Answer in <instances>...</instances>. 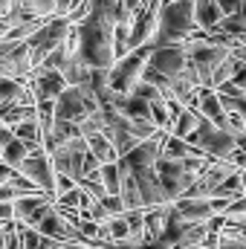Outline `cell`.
<instances>
[{
  "label": "cell",
  "instance_id": "obj_1",
  "mask_svg": "<svg viewBox=\"0 0 246 249\" xmlns=\"http://www.w3.org/2000/svg\"><path fill=\"white\" fill-rule=\"evenodd\" d=\"M113 23L99 20L93 15H87L78 26H75V38H78V50L75 58L84 61L93 70H110L116 64V41H113Z\"/></svg>",
  "mask_w": 246,
  "mask_h": 249
},
{
  "label": "cell",
  "instance_id": "obj_2",
  "mask_svg": "<svg viewBox=\"0 0 246 249\" xmlns=\"http://www.w3.org/2000/svg\"><path fill=\"white\" fill-rule=\"evenodd\" d=\"M197 20H194V3L191 0H171L162 6L159 12V26L154 35V47H174V44H185L188 38H194Z\"/></svg>",
  "mask_w": 246,
  "mask_h": 249
},
{
  "label": "cell",
  "instance_id": "obj_3",
  "mask_svg": "<svg viewBox=\"0 0 246 249\" xmlns=\"http://www.w3.org/2000/svg\"><path fill=\"white\" fill-rule=\"evenodd\" d=\"M211 160H168V157H159L157 160V177L165 188L168 200H180L188 194V188L194 186V180L200 177V171L209 165Z\"/></svg>",
  "mask_w": 246,
  "mask_h": 249
},
{
  "label": "cell",
  "instance_id": "obj_4",
  "mask_svg": "<svg viewBox=\"0 0 246 249\" xmlns=\"http://www.w3.org/2000/svg\"><path fill=\"white\" fill-rule=\"evenodd\" d=\"M154 53V44H145L139 50H130L116 58V64L107 70V81H110V90L116 96H130L133 87L142 81L145 70H148V58Z\"/></svg>",
  "mask_w": 246,
  "mask_h": 249
},
{
  "label": "cell",
  "instance_id": "obj_5",
  "mask_svg": "<svg viewBox=\"0 0 246 249\" xmlns=\"http://www.w3.org/2000/svg\"><path fill=\"white\" fill-rule=\"evenodd\" d=\"M188 145L200 148L209 160H229V154L235 151V136L217 124H211L209 119H200V124L194 127L191 136H185Z\"/></svg>",
  "mask_w": 246,
  "mask_h": 249
},
{
  "label": "cell",
  "instance_id": "obj_6",
  "mask_svg": "<svg viewBox=\"0 0 246 249\" xmlns=\"http://www.w3.org/2000/svg\"><path fill=\"white\" fill-rule=\"evenodd\" d=\"M72 29H75V26H72L67 18H50V20H47V23H44V26L26 41L29 50H32V70L44 61L53 50H58L64 41L72 35Z\"/></svg>",
  "mask_w": 246,
  "mask_h": 249
},
{
  "label": "cell",
  "instance_id": "obj_7",
  "mask_svg": "<svg viewBox=\"0 0 246 249\" xmlns=\"http://www.w3.org/2000/svg\"><path fill=\"white\" fill-rule=\"evenodd\" d=\"M87 154H90L87 139L84 136H75V139L64 142L58 148H53L50 151V160H53L55 174H67L75 183H81L84 180V160H87Z\"/></svg>",
  "mask_w": 246,
  "mask_h": 249
},
{
  "label": "cell",
  "instance_id": "obj_8",
  "mask_svg": "<svg viewBox=\"0 0 246 249\" xmlns=\"http://www.w3.org/2000/svg\"><path fill=\"white\" fill-rule=\"evenodd\" d=\"M96 110H99L96 99L90 93H84L81 87H67L61 96L55 99V119L58 122L81 124L84 119H90Z\"/></svg>",
  "mask_w": 246,
  "mask_h": 249
},
{
  "label": "cell",
  "instance_id": "obj_9",
  "mask_svg": "<svg viewBox=\"0 0 246 249\" xmlns=\"http://www.w3.org/2000/svg\"><path fill=\"white\" fill-rule=\"evenodd\" d=\"M18 171L38 188V191L55 197V168H53V160H50V154H47L44 148H35V151L20 162Z\"/></svg>",
  "mask_w": 246,
  "mask_h": 249
},
{
  "label": "cell",
  "instance_id": "obj_10",
  "mask_svg": "<svg viewBox=\"0 0 246 249\" xmlns=\"http://www.w3.org/2000/svg\"><path fill=\"white\" fill-rule=\"evenodd\" d=\"M0 67L3 75L26 81L32 75V50L26 41H0Z\"/></svg>",
  "mask_w": 246,
  "mask_h": 249
},
{
  "label": "cell",
  "instance_id": "obj_11",
  "mask_svg": "<svg viewBox=\"0 0 246 249\" xmlns=\"http://www.w3.org/2000/svg\"><path fill=\"white\" fill-rule=\"evenodd\" d=\"M148 70L159 72L162 78H177L188 70V55H185L183 44H174V47H154L151 58H148Z\"/></svg>",
  "mask_w": 246,
  "mask_h": 249
},
{
  "label": "cell",
  "instance_id": "obj_12",
  "mask_svg": "<svg viewBox=\"0 0 246 249\" xmlns=\"http://www.w3.org/2000/svg\"><path fill=\"white\" fill-rule=\"evenodd\" d=\"M55 206V197H50V194H44V191H35V194H23V197H18L15 203H12V209H15V223H23V226H38L44 217H47V212Z\"/></svg>",
  "mask_w": 246,
  "mask_h": 249
},
{
  "label": "cell",
  "instance_id": "obj_13",
  "mask_svg": "<svg viewBox=\"0 0 246 249\" xmlns=\"http://www.w3.org/2000/svg\"><path fill=\"white\" fill-rule=\"evenodd\" d=\"M133 180H136V186H139V194H142V209H151V206H165V203H171L168 200V194H165V188L159 183V177H157V168H142V171H127Z\"/></svg>",
  "mask_w": 246,
  "mask_h": 249
},
{
  "label": "cell",
  "instance_id": "obj_14",
  "mask_svg": "<svg viewBox=\"0 0 246 249\" xmlns=\"http://www.w3.org/2000/svg\"><path fill=\"white\" fill-rule=\"evenodd\" d=\"M26 81L32 87L35 105L38 102H55L64 90H67V81H64L61 72H41V75H29Z\"/></svg>",
  "mask_w": 246,
  "mask_h": 249
},
{
  "label": "cell",
  "instance_id": "obj_15",
  "mask_svg": "<svg viewBox=\"0 0 246 249\" xmlns=\"http://www.w3.org/2000/svg\"><path fill=\"white\" fill-rule=\"evenodd\" d=\"M197 113H200L203 119H209L211 124L223 127V130H226V124H229V113L223 110L220 96H217L211 87H197Z\"/></svg>",
  "mask_w": 246,
  "mask_h": 249
},
{
  "label": "cell",
  "instance_id": "obj_16",
  "mask_svg": "<svg viewBox=\"0 0 246 249\" xmlns=\"http://www.w3.org/2000/svg\"><path fill=\"white\" fill-rule=\"evenodd\" d=\"M3 105H35L29 81H18L9 75H0V107Z\"/></svg>",
  "mask_w": 246,
  "mask_h": 249
},
{
  "label": "cell",
  "instance_id": "obj_17",
  "mask_svg": "<svg viewBox=\"0 0 246 249\" xmlns=\"http://www.w3.org/2000/svg\"><path fill=\"white\" fill-rule=\"evenodd\" d=\"M168 212H171V203L165 206H151L142 212V229H145V244H157L165 223H168Z\"/></svg>",
  "mask_w": 246,
  "mask_h": 249
},
{
  "label": "cell",
  "instance_id": "obj_18",
  "mask_svg": "<svg viewBox=\"0 0 246 249\" xmlns=\"http://www.w3.org/2000/svg\"><path fill=\"white\" fill-rule=\"evenodd\" d=\"M90 3V15L93 18H99V20H107V23H122V20H130L133 23V18L124 12L122 0H87Z\"/></svg>",
  "mask_w": 246,
  "mask_h": 249
},
{
  "label": "cell",
  "instance_id": "obj_19",
  "mask_svg": "<svg viewBox=\"0 0 246 249\" xmlns=\"http://www.w3.org/2000/svg\"><path fill=\"white\" fill-rule=\"evenodd\" d=\"M113 107L127 116V119H133V122H151V105L145 102V99H139V96H116V102H113ZM154 124V122H151Z\"/></svg>",
  "mask_w": 246,
  "mask_h": 249
},
{
  "label": "cell",
  "instance_id": "obj_20",
  "mask_svg": "<svg viewBox=\"0 0 246 249\" xmlns=\"http://www.w3.org/2000/svg\"><path fill=\"white\" fill-rule=\"evenodd\" d=\"M191 3H194V20H197V29H200V32H211V29L220 23V18H223L217 0H191Z\"/></svg>",
  "mask_w": 246,
  "mask_h": 249
},
{
  "label": "cell",
  "instance_id": "obj_21",
  "mask_svg": "<svg viewBox=\"0 0 246 249\" xmlns=\"http://www.w3.org/2000/svg\"><path fill=\"white\" fill-rule=\"evenodd\" d=\"M162 157H168V160H209L200 148L188 145L185 139H177V136H171V133H168V139H165V145H162Z\"/></svg>",
  "mask_w": 246,
  "mask_h": 249
},
{
  "label": "cell",
  "instance_id": "obj_22",
  "mask_svg": "<svg viewBox=\"0 0 246 249\" xmlns=\"http://www.w3.org/2000/svg\"><path fill=\"white\" fill-rule=\"evenodd\" d=\"M87 139V148H90V154L105 165V162H119V154H116V148H113V142L107 139V133L102 130V133H93V136H84Z\"/></svg>",
  "mask_w": 246,
  "mask_h": 249
},
{
  "label": "cell",
  "instance_id": "obj_23",
  "mask_svg": "<svg viewBox=\"0 0 246 249\" xmlns=\"http://www.w3.org/2000/svg\"><path fill=\"white\" fill-rule=\"evenodd\" d=\"M211 32L226 35V38H235V41H244L246 38V9L244 12H235V15H223L220 23Z\"/></svg>",
  "mask_w": 246,
  "mask_h": 249
},
{
  "label": "cell",
  "instance_id": "obj_24",
  "mask_svg": "<svg viewBox=\"0 0 246 249\" xmlns=\"http://www.w3.org/2000/svg\"><path fill=\"white\" fill-rule=\"evenodd\" d=\"M12 133H15L20 142H26L32 151H35V148H44V136H41V124H38V119H26V122L15 124Z\"/></svg>",
  "mask_w": 246,
  "mask_h": 249
},
{
  "label": "cell",
  "instance_id": "obj_25",
  "mask_svg": "<svg viewBox=\"0 0 246 249\" xmlns=\"http://www.w3.org/2000/svg\"><path fill=\"white\" fill-rule=\"evenodd\" d=\"M29 154H32V148H29L26 142H20V139L15 136V139H12V142H9V145H6V148L0 151V160H3V162H6L9 168H15V171H18V168H20V162H23V160H26Z\"/></svg>",
  "mask_w": 246,
  "mask_h": 249
},
{
  "label": "cell",
  "instance_id": "obj_26",
  "mask_svg": "<svg viewBox=\"0 0 246 249\" xmlns=\"http://www.w3.org/2000/svg\"><path fill=\"white\" fill-rule=\"evenodd\" d=\"M200 113L197 110H191V107H183V113L174 119V124H171V136H177V139H185V136H191L194 133V127L200 124Z\"/></svg>",
  "mask_w": 246,
  "mask_h": 249
},
{
  "label": "cell",
  "instance_id": "obj_27",
  "mask_svg": "<svg viewBox=\"0 0 246 249\" xmlns=\"http://www.w3.org/2000/svg\"><path fill=\"white\" fill-rule=\"evenodd\" d=\"M119 197H122L124 203V212H130V209H142V194H139V186H136V180L122 171V188H119Z\"/></svg>",
  "mask_w": 246,
  "mask_h": 249
},
{
  "label": "cell",
  "instance_id": "obj_28",
  "mask_svg": "<svg viewBox=\"0 0 246 249\" xmlns=\"http://www.w3.org/2000/svg\"><path fill=\"white\" fill-rule=\"evenodd\" d=\"M99 177H102V186L107 194H119V188H122V165L119 162H105L99 168Z\"/></svg>",
  "mask_w": 246,
  "mask_h": 249
},
{
  "label": "cell",
  "instance_id": "obj_29",
  "mask_svg": "<svg viewBox=\"0 0 246 249\" xmlns=\"http://www.w3.org/2000/svg\"><path fill=\"white\" fill-rule=\"evenodd\" d=\"M238 67H241V61H238V58H235V53H232L226 61H223L220 67H217V70H214V75H211V90H217L223 81H229V78L235 75V70H238Z\"/></svg>",
  "mask_w": 246,
  "mask_h": 249
},
{
  "label": "cell",
  "instance_id": "obj_30",
  "mask_svg": "<svg viewBox=\"0 0 246 249\" xmlns=\"http://www.w3.org/2000/svg\"><path fill=\"white\" fill-rule=\"evenodd\" d=\"M151 122H154L157 130H168V133H171V119H168V105H165V99L151 102Z\"/></svg>",
  "mask_w": 246,
  "mask_h": 249
},
{
  "label": "cell",
  "instance_id": "obj_31",
  "mask_svg": "<svg viewBox=\"0 0 246 249\" xmlns=\"http://www.w3.org/2000/svg\"><path fill=\"white\" fill-rule=\"evenodd\" d=\"M133 96L145 99L148 105H151V102H159V99H165V96H162V93H159V90H157L154 84H148V81H139V84L133 87Z\"/></svg>",
  "mask_w": 246,
  "mask_h": 249
},
{
  "label": "cell",
  "instance_id": "obj_32",
  "mask_svg": "<svg viewBox=\"0 0 246 249\" xmlns=\"http://www.w3.org/2000/svg\"><path fill=\"white\" fill-rule=\"evenodd\" d=\"M99 203L105 206V212H107L110 217H116V214H124V203H122V197H119V194H105Z\"/></svg>",
  "mask_w": 246,
  "mask_h": 249
},
{
  "label": "cell",
  "instance_id": "obj_33",
  "mask_svg": "<svg viewBox=\"0 0 246 249\" xmlns=\"http://www.w3.org/2000/svg\"><path fill=\"white\" fill-rule=\"evenodd\" d=\"M78 186L72 177H67V174H55V197L58 194H67V191H72V188Z\"/></svg>",
  "mask_w": 246,
  "mask_h": 249
},
{
  "label": "cell",
  "instance_id": "obj_34",
  "mask_svg": "<svg viewBox=\"0 0 246 249\" xmlns=\"http://www.w3.org/2000/svg\"><path fill=\"white\" fill-rule=\"evenodd\" d=\"M220 12L223 15H235V12H244L246 9V0H217Z\"/></svg>",
  "mask_w": 246,
  "mask_h": 249
},
{
  "label": "cell",
  "instance_id": "obj_35",
  "mask_svg": "<svg viewBox=\"0 0 246 249\" xmlns=\"http://www.w3.org/2000/svg\"><path fill=\"white\" fill-rule=\"evenodd\" d=\"M226 217H246V194L241 197V200L229 203V209H226Z\"/></svg>",
  "mask_w": 246,
  "mask_h": 249
},
{
  "label": "cell",
  "instance_id": "obj_36",
  "mask_svg": "<svg viewBox=\"0 0 246 249\" xmlns=\"http://www.w3.org/2000/svg\"><path fill=\"white\" fill-rule=\"evenodd\" d=\"M229 81H232L235 87H241V90H244V93H246V64H244V61H241V67L235 70V75H232Z\"/></svg>",
  "mask_w": 246,
  "mask_h": 249
},
{
  "label": "cell",
  "instance_id": "obj_37",
  "mask_svg": "<svg viewBox=\"0 0 246 249\" xmlns=\"http://www.w3.org/2000/svg\"><path fill=\"white\" fill-rule=\"evenodd\" d=\"M12 220H15L12 203H0V226H3V223H12Z\"/></svg>",
  "mask_w": 246,
  "mask_h": 249
},
{
  "label": "cell",
  "instance_id": "obj_38",
  "mask_svg": "<svg viewBox=\"0 0 246 249\" xmlns=\"http://www.w3.org/2000/svg\"><path fill=\"white\" fill-rule=\"evenodd\" d=\"M12 177H15V168H9V165H6V162L0 160V186H6V183H9Z\"/></svg>",
  "mask_w": 246,
  "mask_h": 249
},
{
  "label": "cell",
  "instance_id": "obj_39",
  "mask_svg": "<svg viewBox=\"0 0 246 249\" xmlns=\"http://www.w3.org/2000/svg\"><path fill=\"white\" fill-rule=\"evenodd\" d=\"M235 148H238V151H244V154H246V133H241V136H235Z\"/></svg>",
  "mask_w": 246,
  "mask_h": 249
},
{
  "label": "cell",
  "instance_id": "obj_40",
  "mask_svg": "<svg viewBox=\"0 0 246 249\" xmlns=\"http://www.w3.org/2000/svg\"><path fill=\"white\" fill-rule=\"evenodd\" d=\"M241 186H244V194H246V168L241 171Z\"/></svg>",
  "mask_w": 246,
  "mask_h": 249
},
{
  "label": "cell",
  "instance_id": "obj_41",
  "mask_svg": "<svg viewBox=\"0 0 246 249\" xmlns=\"http://www.w3.org/2000/svg\"><path fill=\"white\" fill-rule=\"evenodd\" d=\"M0 75H3V67H0Z\"/></svg>",
  "mask_w": 246,
  "mask_h": 249
}]
</instances>
